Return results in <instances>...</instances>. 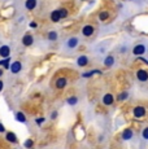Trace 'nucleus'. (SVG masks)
I'll list each match as a JSON object with an SVG mask.
<instances>
[{"label": "nucleus", "instance_id": "obj_17", "mask_svg": "<svg viewBox=\"0 0 148 149\" xmlns=\"http://www.w3.org/2000/svg\"><path fill=\"white\" fill-rule=\"evenodd\" d=\"M16 121L20 123H26V116L22 111H17L16 113Z\"/></svg>", "mask_w": 148, "mask_h": 149}, {"label": "nucleus", "instance_id": "obj_29", "mask_svg": "<svg viewBox=\"0 0 148 149\" xmlns=\"http://www.w3.org/2000/svg\"><path fill=\"white\" fill-rule=\"evenodd\" d=\"M57 118V111H52V114H51V119H56Z\"/></svg>", "mask_w": 148, "mask_h": 149}, {"label": "nucleus", "instance_id": "obj_9", "mask_svg": "<svg viewBox=\"0 0 148 149\" xmlns=\"http://www.w3.org/2000/svg\"><path fill=\"white\" fill-rule=\"evenodd\" d=\"M94 31H95V29H94L92 25H84V26L82 27V35L83 36H91L94 34Z\"/></svg>", "mask_w": 148, "mask_h": 149}, {"label": "nucleus", "instance_id": "obj_15", "mask_svg": "<svg viewBox=\"0 0 148 149\" xmlns=\"http://www.w3.org/2000/svg\"><path fill=\"white\" fill-rule=\"evenodd\" d=\"M50 18H51V21H52V22H59L60 19H61V16H60V10H59V9L53 10V12L51 13Z\"/></svg>", "mask_w": 148, "mask_h": 149}, {"label": "nucleus", "instance_id": "obj_12", "mask_svg": "<svg viewBox=\"0 0 148 149\" xmlns=\"http://www.w3.org/2000/svg\"><path fill=\"white\" fill-rule=\"evenodd\" d=\"M0 56L3 58H8L10 56V47L9 45H1L0 47Z\"/></svg>", "mask_w": 148, "mask_h": 149}, {"label": "nucleus", "instance_id": "obj_23", "mask_svg": "<svg viewBox=\"0 0 148 149\" xmlns=\"http://www.w3.org/2000/svg\"><path fill=\"white\" fill-rule=\"evenodd\" d=\"M24 147L26 148V149H33V147H34V140H33V139H27V140H25Z\"/></svg>", "mask_w": 148, "mask_h": 149}, {"label": "nucleus", "instance_id": "obj_22", "mask_svg": "<svg viewBox=\"0 0 148 149\" xmlns=\"http://www.w3.org/2000/svg\"><path fill=\"white\" fill-rule=\"evenodd\" d=\"M127 97H129V92H127V91H124V92H121L117 96V100H118V101H125Z\"/></svg>", "mask_w": 148, "mask_h": 149}, {"label": "nucleus", "instance_id": "obj_4", "mask_svg": "<svg viewBox=\"0 0 148 149\" xmlns=\"http://www.w3.org/2000/svg\"><path fill=\"white\" fill-rule=\"evenodd\" d=\"M136 79L139 82H147L148 81V71L144 70V69H139L136 71Z\"/></svg>", "mask_w": 148, "mask_h": 149}, {"label": "nucleus", "instance_id": "obj_10", "mask_svg": "<svg viewBox=\"0 0 148 149\" xmlns=\"http://www.w3.org/2000/svg\"><path fill=\"white\" fill-rule=\"evenodd\" d=\"M68 84V79L65 78V77H60V78L56 79V88L57 90H62V88H65Z\"/></svg>", "mask_w": 148, "mask_h": 149}, {"label": "nucleus", "instance_id": "obj_28", "mask_svg": "<svg viewBox=\"0 0 148 149\" xmlns=\"http://www.w3.org/2000/svg\"><path fill=\"white\" fill-rule=\"evenodd\" d=\"M5 132H7V130H5L4 125H3V123L0 122V134H5Z\"/></svg>", "mask_w": 148, "mask_h": 149}, {"label": "nucleus", "instance_id": "obj_33", "mask_svg": "<svg viewBox=\"0 0 148 149\" xmlns=\"http://www.w3.org/2000/svg\"><path fill=\"white\" fill-rule=\"evenodd\" d=\"M82 1H86V0H82Z\"/></svg>", "mask_w": 148, "mask_h": 149}, {"label": "nucleus", "instance_id": "obj_18", "mask_svg": "<svg viewBox=\"0 0 148 149\" xmlns=\"http://www.w3.org/2000/svg\"><path fill=\"white\" fill-rule=\"evenodd\" d=\"M66 102H68V105H70V107H74V105L78 104V97L77 96H69L66 99Z\"/></svg>", "mask_w": 148, "mask_h": 149}, {"label": "nucleus", "instance_id": "obj_30", "mask_svg": "<svg viewBox=\"0 0 148 149\" xmlns=\"http://www.w3.org/2000/svg\"><path fill=\"white\" fill-rule=\"evenodd\" d=\"M3 88H4V83H3V81L0 79V92L3 91Z\"/></svg>", "mask_w": 148, "mask_h": 149}, {"label": "nucleus", "instance_id": "obj_24", "mask_svg": "<svg viewBox=\"0 0 148 149\" xmlns=\"http://www.w3.org/2000/svg\"><path fill=\"white\" fill-rule=\"evenodd\" d=\"M142 139L148 141V126H146V127L142 130Z\"/></svg>", "mask_w": 148, "mask_h": 149}, {"label": "nucleus", "instance_id": "obj_13", "mask_svg": "<svg viewBox=\"0 0 148 149\" xmlns=\"http://www.w3.org/2000/svg\"><path fill=\"white\" fill-rule=\"evenodd\" d=\"M87 64H89V57H87L86 54H81V56L77 58V65H78V66L83 68V66H86Z\"/></svg>", "mask_w": 148, "mask_h": 149}, {"label": "nucleus", "instance_id": "obj_31", "mask_svg": "<svg viewBox=\"0 0 148 149\" xmlns=\"http://www.w3.org/2000/svg\"><path fill=\"white\" fill-rule=\"evenodd\" d=\"M30 27L36 29V22H30Z\"/></svg>", "mask_w": 148, "mask_h": 149}, {"label": "nucleus", "instance_id": "obj_26", "mask_svg": "<svg viewBox=\"0 0 148 149\" xmlns=\"http://www.w3.org/2000/svg\"><path fill=\"white\" fill-rule=\"evenodd\" d=\"M60 10V16H61V19L62 18H66L68 17V10L65 9V8H61V9H59Z\"/></svg>", "mask_w": 148, "mask_h": 149}, {"label": "nucleus", "instance_id": "obj_19", "mask_svg": "<svg viewBox=\"0 0 148 149\" xmlns=\"http://www.w3.org/2000/svg\"><path fill=\"white\" fill-rule=\"evenodd\" d=\"M9 61H10V57L8 58H4V60H0V66H4V69H8L9 70Z\"/></svg>", "mask_w": 148, "mask_h": 149}, {"label": "nucleus", "instance_id": "obj_20", "mask_svg": "<svg viewBox=\"0 0 148 149\" xmlns=\"http://www.w3.org/2000/svg\"><path fill=\"white\" fill-rule=\"evenodd\" d=\"M57 38H59V34L56 33V31H50V33H48V39H50L51 42L57 40Z\"/></svg>", "mask_w": 148, "mask_h": 149}, {"label": "nucleus", "instance_id": "obj_32", "mask_svg": "<svg viewBox=\"0 0 148 149\" xmlns=\"http://www.w3.org/2000/svg\"><path fill=\"white\" fill-rule=\"evenodd\" d=\"M3 77V69H0V78Z\"/></svg>", "mask_w": 148, "mask_h": 149}, {"label": "nucleus", "instance_id": "obj_1", "mask_svg": "<svg viewBox=\"0 0 148 149\" xmlns=\"http://www.w3.org/2000/svg\"><path fill=\"white\" fill-rule=\"evenodd\" d=\"M146 114H147V109L144 107H142V105H138V107H135L133 109V116L138 119L146 117Z\"/></svg>", "mask_w": 148, "mask_h": 149}, {"label": "nucleus", "instance_id": "obj_25", "mask_svg": "<svg viewBox=\"0 0 148 149\" xmlns=\"http://www.w3.org/2000/svg\"><path fill=\"white\" fill-rule=\"evenodd\" d=\"M108 17H109V13H108L107 10H104V12H101L99 14V19H100V21H105V19H108Z\"/></svg>", "mask_w": 148, "mask_h": 149}, {"label": "nucleus", "instance_id": "obj_6", "mask_svg": "<svg viewBox=\"0 0 148 149\" xmlns=\"http://www.w3.org/2000/svg\"><path fill=\"white\" fill-rule=\"evenodd\" d=\"M101 102H103L105 107H110V105L114 102V96H113L112 93H105L103 96V99H101Z\"/></svg>", "mask_w": 148, "mask_h": 149}, {"label": "nucleus", "instance_id": "obj_16", "mask_svg": "<svg viewBox=\"0 0 148 149\" xmlns=\"http://www.w3.org/2000/svg\"><path fill=\"white\" fill-rule=\"evenodd\" d=\"M36 5H38V1H36V0H26V3H25V7H26V9H29V10L35 9Z\"/></svg>", "mask_w": 148, "mask_h": 149}, {"label": "nucleus", "instance_id": "obj_27", "mask_svg": "<svg viewBox=\"0 0 148 149\" xmlns=\"http://www.w3.org/2000/svg\"><path fill=\"white\" fill-rule=\"evenodd\" d=\"M44 121H45L44 117H38V118L35 119V123H36V126H42L44 123Z\"/></svg>", "mask_w": 148, "mask_h": 149}, {"label": "nucleus", "instance_id": "obj_7", "mask_svg": "<svg viewBox=\"0 0 148 149\" xmlns=\"http://www.w3.org/2000/svg\"><path fill=\"white\" fill-rule=\"evenodd\" d=\"M9 70H10V73H13V74H18L20 71L22 70V64L20 61H13L9 66Z\"/></svg>", "mask_w": 148, "mask_h": 149}, {"label": "nucleus", "instance_id": "obj_3", "mask_svg": "<svg viewBox=\"0 0 148 149\" xmlns=\"http://www.w3.org/2000/svg\"><path fill=\"white\" fill-rule=\"evenodd\" d=\"M134 136V130L133 128H125L124 131H122L121 134V139L124 140V141H129V140H131Z\"/></svg>", "mask_w": 148, "mask_h": 149}, {"label": "nucleus", "instance_id": "obj_14", "mask_svg": "<svg viewBox=\"0 0 148 149\" xmlns=\"http://www.w3.org/2000/svg\"><path fill=\"white\" fill-rule=\"evenodd\" d=\"M114 65V57L113 56H107L104 58V66L105 68H112Z\"/></svg>", "mask_w": 148, "mask_h": 149}, {"label": "nucleus", "instance_id": "obj_11", "mask_svg": "<svg viewBox=\"0 0 148 149\" xmlns=\"http://www.w3.org/2000/svg\"><path fill=\"white\" fill-rule=\"evenodd\" d=\"M22 44H24L25 47H30V45H33L34 44V36L30 35V34L24 35V38H22Z\"/></svg>", "mask_w": 148, "mask_h": 149}, {"label": "nucleus", "instance_id": "obj_21", "mask_svg": "<svg viewBox=\"0 0 148 149\" xmlns=\"http://www.w3.org/2000/svg\"><path fill=\"white\" fill-rule=\"evenodd\" d=\"M94 74H101V71L100 70H91L89 73H83L82 77H83V78H90V77H92Z\"/></svg>", "mask_w": 148, "mask_h": 149}, {"label": "nucleus", "instance_id": "obj_2", "mask_svg": "<svg viewBox=\"0 0 148 149\" xmlns=\"http://www.w3.org/2000/svg\"><path fill=\"white\" fill-rule=\"evenodd\" d=\"M146 52H147V45L143 44V43L136 44L135 47L133 48V54H134V56H143Z\"/></svg>", "mask_w": 148, "mask_h": 149}, {"label": "nucleus", "instance_id": "obj_8", "mask_svg": "<svg viewBox=\"0 0 148 149\" xmlns=\"http://www.w3.org/2000/svg\"><path fill=\"white\" fill-rule=\"evenodd\" d=\"M5 139H7V141H9L10 144H17V143H18L17 135H16L15 132H12V131H8V132H5Z\"/></svg>", "mask_w": 148, "mask_h": 149}, {"label": "nucleus", "instance_id": "obj_5", "mask_svg": "<svg viewBox=\"0 0 148 149\" xmlns=\"http://www.w3.org/2000/svg\"><path fill=\"white\" fill-rule=\"evenodd\" d=\"M79 44V39L77 38V36H72V38H69L66 40V48H69V49H74V48H77V45Z\"/></svg>", "mask_w": 148, "mask_h": 149}]
</instances>
